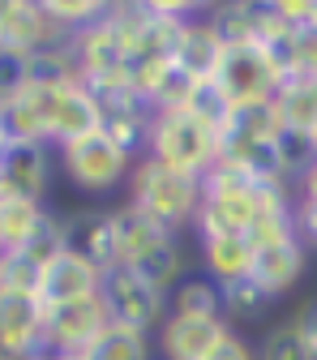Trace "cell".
I'll use <instances>...</instances> for the list:
<instances>
[{
    "instance_id": "cell-37",
    "label": "cell",
    "mask_w": 317,
    "mask_h": 360,
    "mask_svg": "<svg viewBox=\"0 0 317 360\" xmlns=\"http://www.w3.org/2000/svg\"><path fill=\"white\" fill-rule=\"evenodd\" d=\"M313 150H317V129H313Z\"/></svg>"
},
{
    "instance_id": "cell-20",
    "label": "cell",
    "mask_w": 317,
    "mask_h": 360,
    "mask_svg": "<svg viewBox=\"0 0 317 360\" xmlns=\"http://www.w3.org/2000/svg\"><path fill=\"white\" fill-rule=\"evenodd\" d=\"M52 210H43V202H26V198H0V257L5 253H22L39 228L43 219Z\"/></svg>"
},
{
    "instance_id": "cell-19",
    "label": "cell",
    "mask_w": 317,
    "mask_h": 360,
    "mask_svg": "<svg viewBox=\"0 0 317 360\" xmlns=\"http://www.w3.org/2000/svg\"><path fill=\"white\" fill-rule=\"evenodd\" d=\"M73 232V249H82L95 266L116 270L120 262V228H116V210H86L77 219H69Z\"/></svg>"
},
{
    "instance_id": "cell-6",
    "label": "cell",
    "mask_w": 317,
    "mask_h": 360,
    "mask_svg": "<svg viewBox=\"0 0 317 360\" xmlns=\"http://www.w3.org/2000/svg\"><path fill=\"white\" fill-rule=\"evenodd\" d=\"M56 159H60V172L69 176V185L90 193V198H108L112 189L129 185L133 167H138V159H133L116 138H108L103 129L82 138V142H73V146H65V150H56Z\"/></svg>"
},
{
    "instance_id": "cell-35",
    "label": "cell",
    "mask_w": 317,
    "mask_h": 360,
    "mask_svg": "<svg viewBox=\"0 0 317 360\" xmlns=\"http://www.w3.org/2000/svg\"><path fill=\"white\" fill-rule=\"evenodd\" d=\"M39 360H77V356H60V352H43Z\"/></svg>"
},
{
    "instance_id": "cell-30",
    "label": "cell",
    "mask_w": 317,
    "mask_h": 360,
    "mask_svg": "<svg viewBox=\"0 0 317 360\" xmlns=\"http://www.w3.org/2000/svg\"><path fill=\"white\" fill-rule=\"evenodd\" d=\"M210 360H261V356H257V347H253L240 330H232L228 339L214 347V356H210Z\"/></svg>"
},
{
    "instance_id": "cell-27",
    "label": "cell",
    "mask_w": 317,
    "mask_h": 360,
    "mask_svg": "<svg viewBox=\"0 0 317 360\" xmlns=\"http://www.w3.org/2000/svg\"><path fill=\"white\" fill-rule=\"evenodd\" d=\"M257 356H261V360H317V356L309 352V343H304V335L296 330L292 318L279 322V326H270V330L261 335Z\"/></svg>"
},
{
    "instance_id": "cell-5",
    "label": "cell",
    "mask_w": 317,
    "mask_h": 360,
    "mask_svg": "<svg viewBox=\"0 0 317 360\" xmlns=\"http://www.w3.org/2000/svg\"><path fill=\"white\" fill-rule=\"evenodd\" d=\"M73 34L48 13L43 0H5L0 5V60L5 69H18L43 52L69 48Z\"/></svg>"
},
{
    "instance_id": "cell-24",
    "label": "cell",
    "mask_w": 317,
    "mask_h": 360,
    "mask_svg": "<svg viewBox=\"0 0 317 360\" xmlns=\"http://www.w3.org/2000/svg\"><path fill=\"white\" fill-rule=\"evenodd\" d=\"M257 13L261 5H240V0H232V5H210V26L219 30V39L228 43V48H253V39H257Z\"/></svg>"
},
{
    "instance_id": "cell-22",
    "label": "cell",
    "mask_w": 317,
    "mask_h": 360,
    "mask_svg": "<svg viewBox=\"0 0 317 360\" xmlns=\"http://www.w3.org/2000/svg\"><path fill=\"white\" fill-rule=\"evenodd\" d=\"M172 313H185V318H228L223 313V283H214L210 275H185L172 288Z\"/></svg>"
},
{
    "instance_id": "cell-23",
    "label": "cell",
    "mask_w": 317,
    "mask_h": 360,
    "mask_svg": "<svg viewBox=\"0 0 317 360\" xmlns=\"http://www.w3.org/2000/svg\"><path fill=\"white\" fill-rule=\"evenodd\" d=\"M77 360H155V343H150L146 330H133V326H116L112 322Z\"/></svg>"
},
{
    "instance_id": "cell-34",
    "label": "cell",
    "mask_w": 317,
    "mask_h": 360,
    "mask_svg": "<svg viewBox=\"0 0 317 360\" xmlns=\"http://www.w3.org/2000/svg\"><path fill=\"white\" fill-rule=\"evenodd\" d=\"M296 198H300V202H317V159H313V167L304 172V180L296 185Z\"/></svg>"
},
{
    "instance_id": "cell-16",
    "label": "cell",
    "mask_w": 317,
    "mask_h": 360,
    "mask_svg": "<svg viewBox=\"0 0 317 360\" xmlns=\"http://www.w3.org/2000/svg\"><path fill=\"white\" fill-rule=\"evenodd\" d=\"M103 129V99L90 90L86 82H73L60 90V103H56V120H52V146L65 150L90 133Z\"/></svg>"
},
{
    "instance_id": "cell-4",
    "label": "cell",
    "mask_w": 317,
    "mask_h": 360,
    "mask_svg": "<svg viewBox=\"0 0 317 360\" xmlns=\"http://www.w3.org/2000/svg\"><path fill=\"white\" fill-rule=\"evenodd\" d=\"M60 90L65 86L5 77V86H0V146H52V120H56Z\"/></svg>"
},
{
    "instance_id": "cell-11",
    "label": "cell",
    "mask_w": 317,
    "mask_h": 360,
    "mask_svg": "<svg viewBox=\"0 0 317 360\" xmlns=\"http://www.w3.org/2000/svg\"><path fill=\"white\" fill-rule=\"evenodd\" d=\"M232 330L236 326L228 318H185V313H172L163 330L155 335V343H159L163 360H210L214 347Z\"/></svg>"
},
{
    "instance_id": "cell-25",
    "label": "cell",
    "mask_w": 317,
    "mask_h": 360,
    "mask_svg": "<svg viewBox=\"0 0 317 360\" xmlns=\"http://www.w3.org/2000/svg\"><path fill=\"white\" fill-rule=\"evenodd\" d=\"M275 309V296H270L261 283L253 279H240V283H228L223 288V313H228V322H261L266 313Z\"/></svg>"
},
{
    "instance_id": "cell-17",
    "label": "cell",
    "mask_w": 317,
    "mask_h": 360,
    "mask_svg": "<svg viewBox=\"0 0 317 360\" xmlns=\"http://www.w3.org/2000/svg\"><path fill=\"white\" fill-rule=\"evenodd\" d=\"M210 13V9H206ZM193 18L180 30V43H176V69L185 73L189 82H214L219 77V65L228 56V43L219 39V30L210 26V18Z\"/></svg>"
},
{
    "instance_id": "cell-29",
    "label": "cell",
    "mask_w": 317,
    "mask_h": 360,
    "mask_svg": "<svg viewBox=\"0 0 317 360\" xmlns=\"http://www.w3.org/2000/svg\"><path fill=\"white\" fill-rule=\"evenodd\" d=\"M296 77L317 82V30L313 26H300L296 34Z\"/></svg>"
},
{
    "instance_id": "cell-3",
    "label": "cell",
    "mask_w": 317,
    "mask_h": 360,
    "mask_svg": "<svg viewBox=\"0 0 317 360\" xmlns=\"http://www.w3.org/2000/svg\"><path fill=\"white\" fill-rule=\"evenodd\" d=\"M116 228H120V262L124 266H133L138 275L155 279L167 292L185 279V257H180V245H176L172 228L146 219L142 210H133L129 202L116 206Z\"/></svg>"
},
{
    "instance_id": "cell-8",
    "label": "cell",
    "mask_w": 317,
    "mask_h": 360,
    "mask_svg": "<svg viewBox=\"0 0 317 360\" xmlns=\"http://www.w3.org/2000/svg\"><path fill=\"white\" fill-rule=\"evenodd\" d=\"M214 86L223 90V99L232 103V112H245V108H270L275 103L283 77L275 73V65L257 48H228Z\"/></svg>"
},
{
    "instance_id": "cell-10",
    "label": "cell",
    "mask_w": 317,
    "mask_h": 360,
    "mask_svg": "<svg viewBox=\"0 0 317 360\" xmlns=\"http://www.w3.org/2000/svg\"><path fill=\"white\" fill-rule=\"evenodd\" d=\"M48 309L30 296H0V356L5 360H39L48 352V330H43Z\"/></svg>"
},
{
    "instance_id": "cell-18",
    "label": "cell",
    "mask_w": 317,
    "mask_h": 360,
    "mask_svg": "<svg viewBox=\"0 0 317 360\" xmlns=\"http://www.w3.org/2000/svg\"><path fill=\"white\" fill-rule=\"evenodd\" d=\"M202 249V275H210L214 283H240L253 279V262H257V245L253 236H198Z\"/></svg>"
},
{
    "instance_id": "cell-13",
    "label": "cell",
    "mask_w": 317,
    "mask_h": 360,
    "mask_svg": "<svg viewBox=\"0 0 317 360\" xmlns=\"http://www.w3.org/2000/svg\"><path fill=\"white\" fill-rule=\"evenodd\" d=\"M108 270L95 266L82 249H65L48 270H43V304H69V300H90L103 292Z\"/></svg>"
},
{
    "instance_id": "cell-28",
    "label": "cell",
    "mask_w": 317,
    "mask_h": 360,
    "mask_svg": "<svg viewBox=\"0 0 317 360\" xmlns=\"http://www.w3.org/2000/svg\"><path fill=\"white\" fill-rule=\"evenodd\" d=\"M43 5H48V13H52L69 34L95 26V22H103V18L112 13L108 0H43Z\"/></svg>"
},
{
    "instance_id": "cell-2",
    "label": "cell",
    "mask_w": 317,
    "mask_h": 360,
    "mask_svg": "<svg viewBox=\"0 0 317 360\" xmlns=\"http://www.w3.org/2000/svg\"><path fill=\"white\" fill-rule=\"evenodd\" d=\"M129 206L133 210H142L146 219L163 223V228L180 232V228H189V223H198L202 214V198H206V185L198 176H185V172H176L150 155L138 159V167H133L129 176Z\"/></svg>"
},
{
    "instance_id": "cell-21",
    "label": "cell",
    "mask_w": 317,
    "mask_h": 360,
    "mask_svg": "<svg viewBox=\"0 0 317 360\" xmlns=\"http://www.w3.org/2000/svg\"><path fill=\"white\" fill-rule=\"evenodd\" d=\"M270 108H275V116H279L283 129L313 138V129H317V82H309V77H292V82H283Z\"/></svg>"
},
{
    "instance_id": "cell-1",
    "label": "cell",
    "mask_w": 317,
    "mask_h": 360,
    "mask_svg": "<svg viewBox=\"0 0 317 360\" xmlns=\"http://www.w3.org/2000/svg\"><path fill=\"white\" fill-rule=\"evenodd\" d=\"M146 155L176 167V172H185V176L206 180L223 159V129L193 116L189 108H159L150 120Z\"/></svg>"
},
{
    "instance_id": "cell-32",
    "label": "cell",
    "mask_w": 317,
    "mask_h": 360,
    "mask_svg": "<svg viewBox=\"0 0 317 360\" xmlns=\"http://www.w3.org/2000/svg\"><path fill=\"white\" fill-rule=\"evenodd\" d=\"M296 228H300L304 245L317 249V202H300L296 198Z\"/></svg>"
},
{
    "instance_id": "cell-12",
    "label": "cell",
    "mask_w": 317,
    "mask_h": 360,
    "mask_svg": "<svg viewBox=\"0 0 317 360\" xmlns=\"http://www.w3.org/2000/svg\"><path fill=\"white\" fill-rule=\"evenodd\" d=\"M52 189V146H0V198L43 202Z\"/></svg>"
},
{
    "instance_id": "cell-14",
    "label": "cell",
    "mask_w": 317,
    "mask_h": 360,
    "mask_svg": "<svg viewBox=\"0 0 317 360\" xmlns=\"http://www.w3.org/2000/svg\"><path fill=\"white\" fill-rule=\"evenodd\" d=\"M309 270V245L304 236H283V240H270L257 249V262H253V283H261L270 296H287Z\"/></svg>"
},
{
    "instance_id": "cell-26",
    "label": "cell",
    "mask_w": 317,
    "mask_h": 360,
    "mask_svg": "<svg viewBox=\"0 0 317 360\" xmlns=\"http://www.w3.org/2000/svg\"><path fill=\"white\" fill-rule=\"evenodd\" d=\"M0 296L43 300V266L30 262L26 253H5L0 257Z\"/></svg>"
},
{
    "instance_id": "cell-31",
    "label": "cell",
    "mask_w": 317,
    "mask_h": 360,
    "mask_svg": "<svg viewBox=\"0 0 317 360\" xmlns=\"http://www.w3.org/2000/svg\"><path fill=\"white\" fill-rule=\"evenodd\" d=\"M275 5V13L292 26H309L313 22V9H317V0H270Z\"/></svg>"
},
{
    "instance_id": "cell-7",
    "label": "cell",
    "mask_w": 317,
    "mask_h": 360,
    "mask_svg": "<svg viewBox=\"0 0 317 360\" xmlns=\"http://www.w3.org/2000/svg\"><path fill=\"white\" fill-rule=\"evenodd\" d=\"M103 304L112 313L116 326H133V330H146L159 335L163 322L172 318V292L159 288L155 279L138 275L133 266H116L103 275Z\"/></svg>"
},
{
    "instance_id": "cell-36",
    "label": "cell",
    "mask_w": 317,
    "mask_h": 360,
    "mask_svg": "<svg viewBox=\"0 0 317 360\" xmlns=\"http://www.w3.org/2000/svg\"><path fill=\"white\" fill-rule=\"evenodd\" d=\"M309 26H313V30H317V9H313V22H309Z\"/></svg>"
},
{
    "instance_id": "cell-15",
    "label": "cell",
    "mask_w": 317,
    "mask_h": 360,
    "mask_svg": "<svg viewBox=\"0 0 317 360\" xmlns=\"http://www.w3.org/2000/svg\"><path fill=\"white\" fill-rule=\"evenodd\" d=\"M103 99V133L116 138L133 159L146 155V138H150V120H155V108L146 99H138L133 90H112V95H99Z\"/></svg>"
},
{
    "instance_id": "cell-9",
    "label": "cell",
    "mask_w": 317,
    "mask_h": 360,
    "mask_svg": "<svg viewBox=\"0 0 317 360\" xmlns=\"http://www.w3.org/2000/svg\"><path fill=\"white\" fill-rule=\"evenodd\" d=\"M43 309H48V318H43L48 352H60V356H82L90 343L112 326V313H108L103 296L69 300V304H43Z\"/></svg>"
},
{
    "instance_id": "cell-33",
    "label": "cell",
    "mask_w": 317,
    "mask_h": 360,
    "mask_svg": "<svg viewBox=\"0 0 317 360\" xmlns=\"http://www.w3.org/2000/svg\"><path fill=\"white\" fill-rule=\"evenodd\" d=\"M292 322H296V330L304 335L309 352L317 356V300H313V304H304V309H296V318H292Z\"/></svg>"
}]
</instances>
